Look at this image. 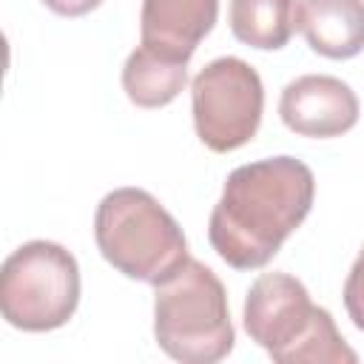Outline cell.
I'll return each instance as SVG.
<instances>
[{"label": "cell", "mask_w": 364, "mask_h": 364, "mask_svg": "<svg viewBox=\"0 0 364 364\" xmlns=\"http://www.w3.org/2000/svg\"><path fill=\"white\" fill-rule=\"evenodd\" d=\"M313 196V171L296 156L239 165L228 173L222 196L210 210V247L236 270H259L307 219Z\"/></svg>", "instance_id": "cell-1"}, {"label": "cell", "mask_w": 364, "mask_h": 364, "mask_svg": "<svg viewBox=\"0 0 364 364\" xmlns=\"http://www.w3.org/2000/svg\"><path fill=\"white\" fill-rule=\"evenodd\" d=\"M247 336L276 364H355L358 353L341 338L330 310L310 301L307 287L290 273H262L242 313Z\"/></svg>", "instance_id": "cell-2"}, {"label": "cell", "mask_w": 364, "mask_h": 364, "mask_svg": "<svg viewBox=\"0 0 364 364\" xmlns=\"http://www.w3.org/2000/svg\"><path fill=\"white\" fill-rule=\"evenodd\" d=\"M94 239L117 273L154 287L188 262L179 222L142 188H117L100 199Z\"/></svg>", "instance_id": "cell-3"}, {"label": "cell", "mask_w": 364, "mask_h": 364, "mask_svg": "<svg viewBox=\"0 0 364 364\" xmlns=\"http://www.w3.org/2000/svg\"><path fill=\"white\" fill-rule=\"evenodd\" d=\"M154 338L182 364H216L236 341L222 279L188 259L154 293Z\"/></svg>", "instance_id": "cell-4"}, {"label": "cell", "mask_w": 364, "mask_h": 364, "mask_svg": "<svg viewBox=\"0 0 364 364\" xmlns=\"http://www.w3.org/2000/svg\"><path fill=\"white\" fill-rule=\"evenodd\" d=\"M80 304V264L57 242L34 239L6 256L0 267V313L26 333H48Z\"/></svg>", "instance_id": "cell-5"}, {"label": "cell", "mask_w": 364, "mask_h": 364, "mask_svg": "<svg viewBox=\"0 0 364 364\" xmlns=\"http://www.w3.org/2000/svg\"><path fill=\"white\" fill-rule=\"evenodd\" d=\"M191 111L205 148L216 154L236 151L247 145L262 125V77L239 57H216L191 82Z\"/></svg>", "instance_id": "cell-6"}, {"label": "cell", "mask_w": 364, "mask_h": 364, "mask_svg": "<svg viewBox=\"0 0 364 364\" xmlns=\"http://www.w3.org/2000/svg\"><path fill=\"white\" fill-rule=\"evenodd\" d=\"M358 97L355 91L330 74H304L284 85L279 100L282 122L313 139H330L347 134L358 122Z\"/></svg>", "instance_id": "cell-7"}, {"label": "cell", "mask_w": 364, "mask_h": 364, "mask_svg": "<svg viewBox=\"0 0 364 364\" xmlns=\"http://www.w3.org/2000/svg\"><path fill=\"white\" fill-rule=\"evenodd\" d=\"M216 17L219 0H142L139 46L188 65L196 46L210 34Z\"/></svg>", "instance_id": "cell-8"}, {"label": "cell", "mask_w": 364, "mask_h": 364, "mask_svg": "<svg viewBox=\"0 0 364 364\" xmlns=\"http://www.w3.org/2000/svg\"><path fill=\"white\" fill-rule=\"evenodd\" d=\"M299 28L307 46L327 60L364 51V0H301Z\"/></svg>", "instance_id": "cell-9"}, {"label": "cell", "mask_w": 364, "mask_h": 364, "mask_svg": "<svg viewBox=\"0 0 364 364\" xmlns=\"http://www.w3.org/2000/svg\"><path fill=\"white\" fill-rule=\"evenodd\" d=\"M301 0H230V31L259 51H279L299 28Z\"/></svg>", "instance_id": "cell-10"}, {"label": "cell", "mask_w": 364, "mask_h": 364, "mask_svg": "<svg viewBox=\"0 0 364 364\" xmlns=\"http://www.w3.org/2000/svg\"><path fill=\"white\" fill-rule=\"evenodd\" d=\"M188 82V65L165 60L142 46H136L122 65L125 97L136 108H162L179 97Z\"/></svg>", "instance_id": "cell-11"}, {"label": "cell", "mask_w": 364, "mask_h": 364, "mask_svg": "<svg viewBox=\"0 0 364 364\" xmlns=\"http://www.w3.org/2000/svg\"><path fill=\"white\" fill-rule=\"evenodd\" d=\"M344 307H347L350 321L358 330H364V247H361L358 259L353 262V267L347 273V282H344Z\"/></svg>", "instance_id": "cell-12"}, {"label": "cell", "mask_w": 364, "mask_h": 364, "mask_svg": "<svg viewBox=\"0 0 364 364\" xmlns=\"http://www.w3.org/2000/svg\"><path fill=\"white\" fill-rule=\"evenodd\" d=\"M100 3L102 0H43V6L60 17H82V14L94 11Z\"/></svg>", "instance_id": "cell-13"}]
</instances>
